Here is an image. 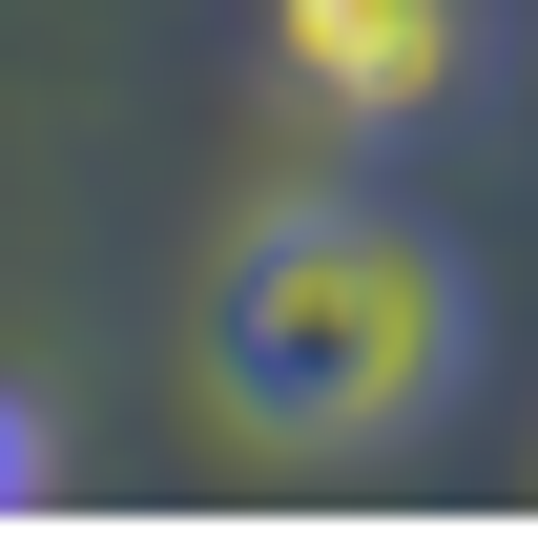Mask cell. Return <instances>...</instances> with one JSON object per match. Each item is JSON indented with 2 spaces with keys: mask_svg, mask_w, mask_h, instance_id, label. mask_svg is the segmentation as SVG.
<instances>
[{
  "mask_svg": "<svg viewBox=\"0 0 538 558\" xmlns=\"http://www.w3.org/2000/svg\"><path fill=\"white\" fill-rule=\"evenodd\" d=\"M207 373H228L249 435L373 456V435H415V414L477 373V290H456V248L394 228V207H270V228L228 248V290H207Z\"/></svg>",
  "mask_w": 538,
  "mask_h": 558,
  "instance_id": "obj_1",
  "label": "cell"
},
{
  "mask_svg": "<svg viewBox=\"0 0 538 558\" xmlns=\"http://www.w3.org/2000/svg\"><path fill=\"white\" fill-rule=\"evenodd\" d=\"M0 497H21V414H0Z\"/></svg>",
  "mask_w": 538,
  "mask_h": 558,
  "instance_id": "obj_3",
  "label": "cell"
},
{
  "mask_svg": "<svg viewBox=\"0 0 538 558\" xmlns=\"http://www.w3.org/2000/svg\"><path fill=\"white\" fill-rule=\"evenodd\" d=\"M270 83L311 124H435L477 83V0H270Z\"/></svg>",
  "mask_w": 538,
  "mask_h": 558,
  "instance_id": "obj_2",
  "label": "cell"
}]
</instances>
